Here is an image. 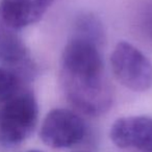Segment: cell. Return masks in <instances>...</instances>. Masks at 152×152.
<instances>
[{
  "mask_svg": "<svg viewBox=\"0 0 152 152\" xmlns=\"http://www.w3.org/2000/svg\"><path fill=\"white\" fill-rule=\"evenodd\" d=\"M39 107L30 91H21L7 99L0 108V145L15 149L34 131Z\"/></svg>",
  "mask_w": 152,
  "mask_h": 152,
  "instance_id": "2",
  "label": "cell"
},
{
  "mask_svg": "<svg viewBox=\"0 0 152 152\" xmlns=\"http://www.w3.org/2000/svg\"><path fill=\"white\" fill-rule=\"evenodd\" d=\"M22 79L11 70L0 66V104L20 91Z\"/></svg>",
  "mask_w": 152,
  "mask_h": 152,
  "instance_id": "9",
  "label": "cell"
},
{
  "mask_svg": "<svg viewBox=\"0 0 152 152\" xmlns=\"http://www.w3.org/2000/svg\"><path fill=\"white\" fill-rule=\"evenodd\" d=\"M63 91L68 101L80 113L99 117L110 110L113 89L104 71H63Z\"/></svg>",
  "mask_w": 152,
  "mask_h": 152,
  "instance_id": "1",
  "label": "cell"
},
{
  "mask_svg": "<svg viewBox=\"0 0 152 152\" xmlns=\"http://www.w3.org/2000/svg\"><path fill=\"white\" fill-rule=\"evenodd\" d=\"M115 77L125 88L134 92H145L152 87V63L137 47L119 42L110 55Z\"/></svg>",
  "mask_w": 152,
  "mask_h": 152,
  "instance_id": "3",
  "label": "cell"
},
{
  "mask_svg": "<svg viewBox=\"0 0 152 152\" xmlns=\"http://www.w3.org/2000/svg\"><path fill=\"white\" fill-rule=\"evenodd\" d=\"M141 27L144 34L152 41V3L143 11L141 16Z\"/></svg>",
  "mask_w": 152,
  "mask_h": 152,
  "instance_id": "10",
  "label": "cell"
},
{
  "mask_svg": "<svg viewBox=\"0 0 152 152\" xmlns=\"http://www.w3.org/2000/svg\"><path fill=\"white\" fill-rule=\"evenodd\" d=\"M87 126L81 117L67 108H55L47 114L40 129L42 142L53 149L78 145L85 139Z\"/></svg>",
  "mask_w": 152,
  "mask_h": 152,
  "instance_id": "4",
  "label": "cell"
},
{
  "mask_svg": "<svg viewBox=\"0 0 152 152\" xmlns=\"http://www.w3.org/2000/svg\"><path fill=\"white\" fill-rule=\"evenodd\" d=\"M110 137L122 149L152 152V118L131 116L118 119L110 127Z\"/></svg>",
  "mask_w": 152,
  "mask_h": 152,
  "instance_id": "5",
  "label": "cell"
},
{
  "mask_svg": "<svg viewBox=\"0 0 152 152\" xmlns=\"http://www.w3.org/2000/svg\"><path fill=\"white\" fill-rule=\"evenodd\" d=\"M25 152H42V151H39V150H28V151Z\"/></svg>",
  "mask_w": 152,
  "mask_h": 152,
  "instance_id": "11",
  "label": "cell"
},
{
  "mask_svg": "<svg viewBox=\"0 0 152 152\" xmlns=\"http://www.w3.org/2000/svg\"><path fill=\"white\" fill-rule=\"evenodd\" d=\"M54 0H2L0 20L3 25L19 30L39 22Z\"/></svg>",
  "mask_w": 152,
  "mask_h": 152,
  "instance_id": "6",
  "label": "cell"
},
{
  "mask_svg": "<svg viewBox=\"0 0 152 152\" xmlns=\"http://www.w3.org/2000/svg\"><path fill=\"white\" fill-rule=\"evenodd\" d=\"M72 36L88 39L99 45L105 41V31L101 20L92 13L80 14L74 22Z\"/></svg>",
  "mask_w": 152,
  "mask_h": 152,
  "instance_id": "8",
  "label": "cell"
},
{
  "mask_svg": "<svg viewBox=\"0 0 152 152\" xmlns=\"http://www.w3.org/2000/svg\"><path fill=\"white\" fill-rule=\"evenodd\" d=\"M0 66L16 73L22 80L29 78L34 73L26 46L7 26L0 29Z\"/></svg>",
  "mask_w": 152,
  "mask_h": 152,
  "instance_id": "7",
  "label": "cell"
}]
</instances>
